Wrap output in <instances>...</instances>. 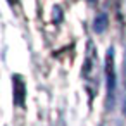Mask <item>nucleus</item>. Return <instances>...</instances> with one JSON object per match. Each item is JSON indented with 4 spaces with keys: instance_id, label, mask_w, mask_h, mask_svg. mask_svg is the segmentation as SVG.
Returning a JSON list of instances; mask_svg holds the SVG:
<instances>
[{
    "instance_id": "f257e3e1",
    "label": "nucleus",
    "mask_w": 126,
    "mask_h": 126,
    "mask_svg": "<svg viewBox=\"0 0 126 126\" xmlns=\"http://www.w3.org/2000/svg\"><path fill=\"white\" fill-rule=\"evenodd\" d=\"M81 74L86 83L88 93L93 97L95 92L98 90V57H97V48L93 47L92 42H88V45H86V57L83 62Z\"/></svg>"
},
{
    "instance_id": "f03ea898",
    "label": "nucleus",
    "mask_w": 126,
    "mask_h": 126,
    "mask_svg": "<svg viewBox=\"0 0 126 126\" xmlns=\"http://www.w3.org/2000/svg\"><path fill=\"white\" fill-rule=\"evenodd\" d=\"M105 78H107V105L114 107V95H116V69H114V48H107L105 55Z\"/></svg>"
},
{
    "instance_id": "7ed1b4c3",
    "label": "nucleus",
    "mask_w": 126,
    "mask_h": 126,
    "mask_svg": "<svg viewBox=\"0 0 126 126\" xmlns=\"http://www.w3.org/2000/svg\"><path fill=\"white\" fill-rule=\"evenodd\" d=\"M12 90H14V105L24 107V98H26V85L24 79L19 74L12 76Z\"/></svg>"
},
{
    "instance_id": "20e7f679",
    "label": "nucleus",
    "mask_w": 126,
    "mask_h": 126,
    "mask_svg": "<svg viewBox=\"0 0 126 126\" xmlns=\"http://www.w3.org/2000/svg\"><path fill=\"white\" fill-rule=\"evenodd\" d=\"M107 24H109L107 14H105V12H100V14H97V17H95V21H93V31H95V33H104L105 28H107Z\"/></svg>"
},
{
    "instance_id": "39448f33",
    "label": "nucleus",
    "mask_w": 126,
    "mask_h": 126,
    "mask_svg": "<svg viewBox=\"0 0 126 126\" xmlns=\"http://www.w3.org/2000/svg\"><path fill=\"white\" fill-rule=\"evenodd\" d=\"M9 2H11V4H14V2H16V0H9Z\"/></svg>"
},
{
    "instance_id": "423d86ee",
    "label": "nucleus",
    "mask_w": 126,
    "mask_h": 126,
    "mask_svg": "<svg viewBox=\"0 0 126 126\" xmlns=\"http://www.w3.org/2000/svg\"><path fill=\"white\" fill-rule=\"evenodd\" d=\"M88 2H97V0H88Z\"/></svg>"
}]
</instances>
